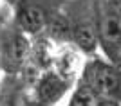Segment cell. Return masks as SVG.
<instances>
[{"label": "cell", "instance_id": "obj_1", "mask_svg": "<svg viewBox=\"0 0 121 106\" xmlns=\"http://www.w3.org/2000/svg\"><path fill=\"white\" fill-rule=\"evenodd\" d=\"M63 11L69 20L71 41L74 47L87 56H94L99 49L94 0H69L63 5Z\"/></svg>", "mask_w": 121, "mask_h": 106}, {"label": "cell", "instance_id": "obj_5", "mask_svg": "<svg viewBox=\"0 0 121 106\" xmlns=\"http://www.w3.org/2000/svg\"><path fill=\"white\" fill-rule=\"evenodd\" d=\"M29 49V40L16 25L2 32L0 36V67L9 74L18 72L27 59Z\"/></svg>", "mask_w": 121, "mask_h": 106}, {"label": "cell", "instance_id": "obj_6", "mask_svg": "<svg viewBox=\"0 0 121 106\" xmlns=\"http://www.w3.org/2000/svg\"><path fill=\"white\" fill-rule=\"evenodd\" d=\"M67 90H69V79L54 70L45 72L36 83V95H38V101L43 104L58 102Z\"/></svg>", "mask_w": 121, "mask_h": 106}, {"label": "cell", "instance_id": "obj_3", "mask_svg": "<svg viewBox=\"0 0 121 106\" xmlns=\"http://www.w3.org/2000/svg\"><path fill=\"white\" fill-rule=\"evenodd\" d=\"M81 81L94 95L121 102V68L101 58H91L83 67Z\"/></svg>", "mask_w": 121, "mask_h": 106}, {"label": "cell", "instance_id": "obj_7", "mask_svg": "<svg viewBox=\"0 0 121 106\" xmlns=\"http://www.w3.org/2000/svg\"><path fill=\"white\" fill-rule=\"evenodd\" d=\"M69 106H96V95L83 81H80L78 86L74 88V92H72Z\"/></svg>", "mask_w": 121, "mask_h": 106}, {"label": "cell", "instance_id": "obj_8", "mask_svg": "<svg viewBox=\"0 0 121 106\" xmlns=\"http://www.w3.org/2000/svg\"><path fill=\"white\" fill-rule=\"evenodd\" d=\"M96 106H121V102L119 101H114V99L98 97V99H96Z\"/></svg>", "mask_w": 121, "mask_h": 106}, {"label": "cell", "instance_id": "obj_10", "mask_svg": "<svg viewBox=\"0 0 121 106\" xmlns=\"http://www.w3.org/2000/svg\"><path fill=\"white\" fill-rule=\"evenodd\" d=\"M5 2H7V4H13V5L16 4V0H5Z\"/></svg>", "mask_w": 121, "mask_h": 106}, {"label": "cell", "instance_id": "obj_4", "mask_svg": "<svg viewBox=\"0 0 121 106\" xmlns=\"http://www.w3.org/2000/svg\"><path fill=\"white\" fill-rule=\"evenodd\" d=\"M67 0H16L15 25L24 34H40Z\"/></svg>", "mask_w": 121, "mask_h": 106}, {"label": "cell", "instance_id": "obj_2", "mask_svg": "<svg viewBox=\"0 0 121 106\" xmlns=\"http://www.w3.org/2000/svg\"><path fill=\"white\" fill-rule=\"evenodd\" d=\"M98 25V47L107 61L121 68V16L112 9L107 0H94Z\"/></svg>", "mask_w": 121, "mask_h": 106}, {"label": "cell", "instance_id": "obj_9", "mask_svg": "<svg viewBox=\"0 0 121 106\" xmlns=\"http://www.w3.org/2000/svg\"><path fill=\"white\" fill-rule=\"evenodd\" d=\"M107 2H108V5H110L112 9L121 16V0H107Z\"/></svg>", "mask_w": 121, "mask_h": 106}]
</instances>
